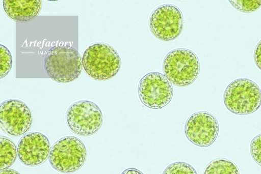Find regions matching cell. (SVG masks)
I'll list each match as a JSON object with an SVG mask.
<instances>
[{
    "label": "cell",
    "instance_id": "obj_2",
    "mask_svg": "<svg viewBox=\"0 0 261 174\" xmlns=\"http://www.w3.org/2000/svg\"><path fill=\"white\" fill-rule=\"evenodd\" d=\"M83 68L87 74L96 80L114 77L119 72L121 61L116 50L105 43H96L84 51Z\"/></svg>",
    "mask_w": 261,
    "mask_h": 174
},
{
    "label": "cell",
    "instance_id": "obj_21",
    "mask_svg": "<svg viewBox=\"0 0 261 174\" xmlns=\"http://www.w3.org/2000/svg\"><path fill=\"white\" fill-rule=\"evenodd\" d=\"M0 174H20L17 171L13 169H6L1 171Z\"/></svg>",
    "mask_w": 261,
    "mask_h": 174
},
{
    "label": "cell",
    "instance_id": "obj_9",
    "mask_svg": "<svg viewBox=\"0 0 261 174\" xmlns=\"http://www.w3.org/2000/svg\"><path fill=\"white\" fill-rule=\"evenodd\" d=\"M33 123L30 108L23 101L6 100L0 105V123L7 134L17 137L29 131Z\"/></svg>",
    "mask_w": 261,
    "mask_h": 174
},
{
    "label": "cell",
    "instance_id": "obj_17",
    "mask_svg": "<svg viewBox=\"0 0 261 174\" xmlns=\"http://www.w3.org/2000/svg\"><path fill=\"white\" fill-rule=\"evenodd\" d=\"M229 3L234 9L244 13L253 12L261 7V1L236 0V1H229Z\"/></svg>",
    "mask_w": 261,
    "mask_h": 174
},
{
    "label": "cell",
    "instance_id": "obj_20",
    "mask_svg": "<svg viewBox=\"0 0 261 174\" xmlns=\"http://www.w3.org/2000/svg\"><path fill=\"white\" fill-rule=\"evenodd\" d=\"M121 174H144L140 170L134 168H130L125 169L124 171L122 172Z\"/></svg>",
    "mask_w": 261,
    "mask_h": 174
},
{
    "label": "cell",
    "instance_id": "obj_5",
    "mask_svg": "<svg viewBox=\"0 0 261 174\" xmlns=\"http://www.w3.org/2000/svg\"><path fill=\"white\" fill-rule=\"evenodd\" d=\"M87 156L86 147L79 138L64 137L51 148L49 161L52 167L64 173L74 172L84 164Z\"/></svg>",
    "mask_w": 261,
    "mask_h": 174
},
{
    "label": "cell",
    "instance_id": "obj_14",
    "mask_svg": "<svg viewBox=\"0 0 261 174\" xmlns=\"http://www.w3.org/2000/svg\"><path fill=\"white\" fill-rule=\"evenodd\" d=\"M203 174H240L237 165L229 160L219 158L211 162Z\"/></svg>",
    "mask_w": 261,
    "mask_h": 174
},
{
    "label": "cell",
    "instance_id": "obj_18",
    "mask_svg": "<svg viewBox=\"0 0 261 174\" xmlns=\"http://www.w3.org/2000/svg\"><path fill=\"white\" fill-rule=\"evenodd\" d=\"M250 152L253 159L261 166V134L255 137L252 140Z\"/></svg>",
    "mask_w": 261,
    "mask_h": 174
},
{
    "label": "cell",
    "instance_id": "obj_1",
    "mask_svg": "<svg viewBox=\"0 0 261 174\" xmlns=\"http://www.w3.org/2000/svg\"><path fill=\"white\" fill-rule=\"evenodd\" d=\"M82 59L79 52L68 46H55L43 60L47 75L59 83H68L79 78L82 72Z\"/></svg>",
    "mask_w": 261,
    "mask_h": 174
},
{
    "label": "cell",
    "instance_id": "obj_8",
    "mask_svg": "<svg viewBox=\"0 0 261 174\" xmlns=\"http://www.w3.org/2000/svg\"><path fill=\"white\" fill-rule=\"evenodd\" d=\"M138 93L144 105L153 109H160L171 101L173 90L171 82L165 75L151 72L141 79Z\"/></svg>",
    "mask_w": 261,
    "mask_h": 174
},
{
    "label": "cell",
    "instance_id": "obj_13",
    "mask_svg": "<svg viewBox=\"0 0 261 174\" xmlns=\"http://www.w3.org/2000/svg\"><path fill=\"white\" fill-rule=\"evenodd\" d=\"M17 155V148L10 139L0 137V169H8L15 162Z\"/></svg>",
    "mask_w": 261,
    "mask_h": 174
},
{
    "label": "cell",
    "instance_id": "obj_19",
    "mask_svg": "<svg viewBox=\"0 0 261 174\" xmlns=\"http://www.w3.org/2000/svg\"><path fill=\"white\" fill-rule=\"evenodd\" d=\"M254 60L257 67L261 70V40L258 42L255 48Z\"/></svg>",
    "mask_w": 261,
    "mask_h": 174
},
{
    "label": "cell",
    "instance_id": "obj_11",
    "mask_svg": "<svg viewBox=\"0 0 261 174\" xmlns=\"http://www.w3.org/2000/svg\"><path fill=\"white\" fill-rule=\"evenodd\" d=\"M50 150L49 139L38 132L25 135L19 141L17 147L19 160L28 166H38L46 162Z\"/></svg>",
    "mask_w": 261,
    "mask_h": 174
},
{
    "label": "cell",
    "instance_id": "obj_10",
    "mask_svg": "<svg viewBox=\"0 0 261 174\" xmlns=\"http://www.w3.org/2000/svg\"><path fill=\"white\" fill-rule=\"evenodd\" d=\"M219 133V125L216 118L211 113L201 111L191 115L187 120L185 133L193 144L200 147L212 145Z\"/></svg>",
    "mask_w": 261,
    "mask_h": 174
},
{
    "label": "cell",
    "instance_id": "obj_6",
    "mask_svg": "<svg viewBox=\"0 0 261 174\" xmlns=\"http://www.w3.org/2000/svg\"><path fill=\"white\" fill-rule=\"evenodd\" d=\"M67 125L75 134L89 137L96 133L103 123V115L94 102L82 100L72 104L66 113Z\"/></svg>",
    "mask_w": 261,
    "mask_h": 174
},
{
    "label": "cell",
    "instance_id": "obj_16",
    "mask_svg": "<svg viewBox=\"0 0 261 174\" xmlns=\"http://www.w3.org/2000/svg\"><path fill=\"white\" fill-rule=\"evenodd\" d=\"M163 174H198V173L190 164L184 162H177L169 165Z\"/></svg>",
    "mask_w": 261,
    "mask_h": 174
},
{
    "label": "cell",
    "instance_id": "obj_3",
    "mask_svg": "<svg viewBox=\"0 0 261 174\" xmlns=\"http://www.w3.org/2000/svg\"><path fill=\"white\" fill-rule=\"evenodd\" d=\"M163 70L171 83L179 86H188L199 76L200 60L191 50L179 48L169 52L164 59Z\"/></svg>",
    "mask_w": 261,
    "mask_h": 174
},
{
    "label": "cell",
    "instance_id": "obj_15",
    "mask_svg": "<svg viewBox=\"0 0 261 174\" xmlns=\"http://www.w3.org/2000/svg\"><path fill=\"white\" fill-rule=\"evenodd\" d=\"M0 78H4L10 72L12 67V56L8 48L0 45Z\"/></svg>",
    "mask_w": 261,
    "mask_h": 174
},
{
    "label": "cell",
    "instance_id": "obj_4",
    "mask_svg": "<svg viewBox=\"0 0 261 174\" xmlns=\"http://www.w3.org/2000/svg\"><path fill=\"white\" fill-rule=\"evenodd\" d=\"M224 101L230 112L237 115L250 114L261 106V90L254 81L238 78L227 86Z\"/></svg>",
    "mask_w": 261,
    "mask_h": 174
},
{
    "label": "cell",
    "instance_id": "obj_12",
    "mask_svg": "<svg viewBox=\"0 0 261 174\" xmlns=\"http://www.w3.org/2000/svg\"><path fill=\"white\" fill-rule=\"evenodd\" d=\"M3 7L6 14L18 23H26L33 20L39 13L41 0H4Z\"/></svg>",
    "mask_w": 261,
    "mask_h": 174
},
{
    "label": "cell",
    "instance_id": "obj_7",
    "mask_svg": "<svg viewBox=\"0 0 261 174\" xmlns=\"http://www.w3.org/2000/svg\"><path fill=\"white\" fill-rule=\"evenodd\" d=\"M184 19L181 10L176 6L165 4L151 13L149 26L152 33L164 41L177 39L184 28Z\"/></svg>",
    "mask_w": 261,
    "mask_h": 174
}]
</instances>
